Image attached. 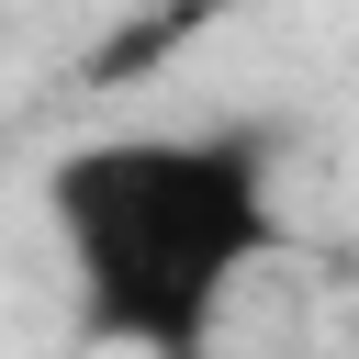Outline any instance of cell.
Here are the masks:
<instances>
[{
  "label": "cell",
  "instance_id": "obj_1",
  "mask_svg": "<svg viewBox=\"0 0 359 359\" xmlns=\"http://www.w3.org/2000/svg\"><path fill=\"white\" fill-rule=\"evenodd\" d=\"M45 224L79 325L123 359H202L258 258H280V180L258 123L90 135L45 168Z\"/></svg>",
  "mask_w": 359,
  "mask_h": 359
}]
</instances>
